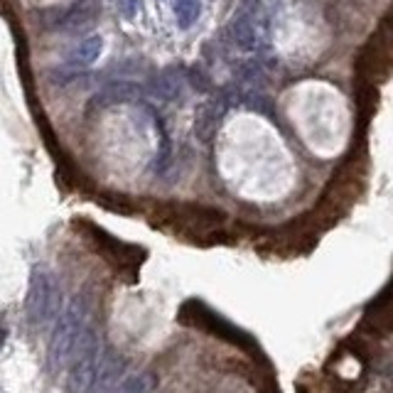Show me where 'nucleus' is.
Returning <instances> with one entry per match:
<instances>
[{
	"label": "nucleus",
	"instance_id": "nucleus-1",
	"mask_svg": "<svg viewBox=\"0 0 393 393\" xmlns=\"http://www.w3.org/2000/svg\"><path fill=\"white\" fill-rule=\"evenodd\" d=\"M86 320H89V298L86 295H74L69 300L67 310L62 313L57 327L52 332V340H49L47 349V367L52 371L67 367L72 362L76 344L81 342L86 332Z\"/></svg>",
	"mask_w": 393,
	"mask_h": 393
},
{
	"label": "nucleus",
	"instance_id": "nucleus-2",
	"mask_svg": "<svg viewBox=\"0 0 393 393\" xmlns=\"http://www.w3.org/2000/svg\"><path fill=\"white\" fill-rule=\"evenodd\" d=\"M101 349H98V335L96 330H86L81 342L76 344V352L69 367L67 391L69 393H89L94 389V381L101 367Z\"/></svg>",
	"mask_w": 393,
	"mask_h": 393
},
{
	"label": "nucleus",
	"instance_id": "nucleus-3",
	"mask_svg": "<svg viewBox=\"0 0 393 393\" xmlns=\"http://www.w3.org/2000/svg\"><path fill=\"white\" fill-rule=\"evenodd\" d=\"M54 305H57V288H54L52 278L45 271H35L30 278V290L25 300V315L30 325H45L54 315Z\"/></svg>",
	"mask_w": 393,
	"mask_h": 393
},
{
	"label": "nucleus",
	"instance_id": "nucleus-4",
	"mask_svg": "<svg viewBox=\"0 0 393 393\" xmlns=\"http://www.w3.org/2000/svg\"><path fill=\"white\" fill-rule=\"evenodd\" d=\"M140 96H143V89L138 84H133L128 79H116L103 86L91 98V108H108V106H116V103H130V101H138Z\"/></svg>",
	"mask_w": 393,
	"mask_h": 393
},
{
	"label": "nucleus",
	"instance_id": "nucleus-5",
	"mask_svg": "<svg viewBox=\"0 0 393 393\" xmlns=\"http://www.w3.org/2000/svg\"><path fill=\"white\" fill-rule=\"evenodd\" d=\"M98 15H101L98 0H76L74 5H69V8L64 10V18L59 27L67 32H84L96 23Z\"/></svg>",
	"mask_w": 393,
	"mask_h": 393
},
{
	"label": "nucleus",
	"instance_id": "nucleus-6",
	"mask_svg": "<svg viewBox=\"0 0 393 393\" xmlns=\"http://www.w3.org/2000/svg\"><path fill=\"white\" fill-rule=\"evenodd\" d=\"M123 369L125 367H123L121 357H116V354H103L91 393H111L118 384H121L118 379L123 376Z\"/></svg>",
	"mask_w": 393,
	"mask_h": 393
},
{
	"label": "nucleus",
	"instance_id": "nucleus-7",
	"mask_svg": "<svg viewBox=\"0 0 393 393\" xmlns=\"http://www.w3.org/2000/svg\"><path fill=\"white\" fill-rule=\"evenodd\" d=\"M103 52V40L101 35H89L76 45L67 57V67L72 69H84V67H91Z\"/></svg>",
	"mask_w": 393,
	"mask_h": 393
},
{
	"label": "nucleus",
	"instance_id": "nucleus-8",
	"mask_svg": "<svg viewBox=\"0 0 393 393\" xmlns=\"http://www.w3.org/2000/svg\"><path fill=\"white\" fill-rule=\"evenodd\" d=\"M234 40H236V45L246 49V52L258 47L261 32H258V23L253 20V15H248V13L239 15L236 25H234Z\"/></svg>",
	"mask_w": 393,
	"mask_h": 393
},
{
	"label": "nucleus",
	"instance_id": "nucleus-9",
	"mask_svg": "<svg viewBox=\"0 0 393 393\" xmlns=\"http://www.w3.org/2000/svg\"><path fill=\"white\" fill-rule=\"evenodd\" d=\"M150 91L162 101H174L179 96V91H182V76L174 69H165V72H160L152 79Z\"/></svg>",
	"mask_w": 393,
	"mask_h": 393
},
{
	"label": "nucleus",
	"instance_id": "nucleus-10",
	"mask_svg": "<svg viewBox=\"0 0 393 393\" xmlns=\"http://www.w3.org/2000/svg\"><path fill=\"white\" fill-rule=\"evenodd\" d=\"M155 386L157 379L152 371H138V374L125 376L111 393H155Z\"/></svg>",
	"mask_w": 393,
	"mask_h": 393
},
{
	"label": "nucleus",
	"instance_id": "nucleus-11",
	"mask_svg": "<svg viewBox=\"0 0 393 393\" xmlns=\"http://www.w3.org/2000/svg\"><path fill=\"white\" fill-rule=\"evenodd\" d=\"M174 10V20L182 30H189L197 20H199V13H201V0H174L172 5Z\"/></svg>",
	"mask_w": 393,
	"mask_h": 393
},
{
	"label": "nucleus",
	"instance_id": "nucleus-12",
	"mask_svg": "<svg viewBox=\"0 0 393 393\" xmlns=\"http://www.w3.org/2000/svg\"><path fill=\"white\" fill-rule=\"evenodd\" d=\"M118 10H121L123 18L133 20L135 13H138V0H118Z\"/></svg>",
	"mask_w": 393,
	"mask_h": 393
}]
</instances>
